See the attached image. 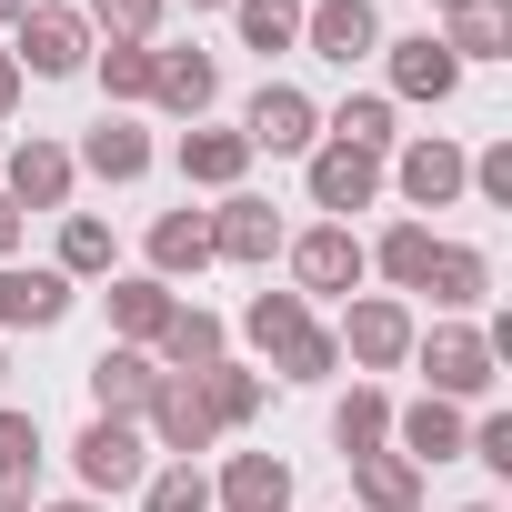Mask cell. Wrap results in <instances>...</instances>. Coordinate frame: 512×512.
<instances>
[{
    "instance_id": "1",
    "label": "cell",
    "mask_w": 512,
    "mask_h": 512,
    "mask_svg": "<svg viewBox=\"0 0 512 512\" xmlns=\"http://www.w3.org/2000/svg\"><path fill=\"white\" fill-rule=\"evenodd\" d=\"M91 21L71 11V0H31V11L11 21V61L31 71V81H71V71H91Z\"/></svg>"
},
{
    "instance_id": "2",
    "label": "cell",
    "mask_w": 512,
    "mask_h": 512,
    "mask_svg": "<svg viewBox=\"0 0 512 512\" xmlns=\"http://www.w3.org/2000/svg\"><path fill=\"white\" fill-rule=\"evenodd\" d=\"M71 472H81V492L101 502V492H141L151 482V442H141V422H81V442H71Z\"/></svg>"
},
{
    "instance_id": "3",
    "label": "cell",
    "mask_w": 512,
    "mask_h": 512,
    "mask_svg": "<svg viewBox=\"0 0 512 512\" xmlns=\"http://www.w3.org/2000/svg\"><path fill=\"white\" fill-rule=\"evenodd\" d=\"M282 262H292V292H302V302H312V292H362V272H372L352 221H312V231H292Z\"/></svg>"
},
{
    "instance_id": "4",
    "label": "cell",
    "mask_w": 512,
    "mask_h": 512,
    "mask_svg": "<svg viewBox=\"0 0 512 512\" xmlns=\"http://www.w3.org/2000/svg\"><path fill=\"white\" fill-rule=\"evenodd\" d=\"M412 332H422V322H412V302L372 292V302H352V312H342V332H332V342H342V362H352V372H402V362H412Z\"/></svg>"
},
{
    "instance_id": "5",
    "label": "cell",
    "mask_w": 512,
    "mask_h": 512,
    "mask_svg": "<svg viewBox=\"0 0 512 512\" xmlns=\"http://www.w3.org/2000/svg\"><path fill=\"white\" fill-rule=\"evenodd\" d=\"M412 362L432 372V392L442 402H482L502 372H492V342L472 332V322H442V332H412Z\"/></svg>"
},
{
    "instance_id": "6",
    "label": "cell",
    "mask_w": 512,
    "mask_h": 512,
    "mask_svg": "<svg viewBox=\"0 0 512 512\" xmlns=\"http://www.w3.org/2000/svg\"><path fill=\"white\" fill-rule=\"evenodd\" d=\"M141 442H161L171 462H201V452L221 442V422H211V402H201L191 372H161V392H151V412H141Z\"/></svg>"
},
{
    "instance_id": "7",
    "label": "cell",
    "mask_w": 512,
    "mask_h": 512,
    "mask_svg": "<svg viewBox=\"0 0 512 512\" xmlns=\"http://www.w3.org/2000/svg\"><path fill=\"white\" fill-rule=\"evenodd\" d=\"M241 141L251 151H322V111H312V91H292V81H262L251 91V111H241Z\"/></svg>"
},
{
    "instance_id": "8",
    "label": "cell",
    "mask_w": 512,
    "mask_h": 512,
    "mask_svg": "<svg viewBox=\"0 0 512 512\" xmlns=\"http://www.w3.org/2000/svg\"><path fill=\"white\" fill-rule=\"evenodd\" d=\"M282 241H292V231H282V211H272L262 191H221V211H211V262H241V272H262Z\"/></svg>"
},
{
    "instance_id": "9",
    "label": "cell",
    "mask_w": 512,
    "mask_h": 512,
    "mask_svg": "<svg viewBox=\"0 0 512 512\" xmlns=\"http://www.w3.org/2000/svg\"><path fill=\"white\" fill-rule=\"evenodd\" d=\"M302 51L352 71V61L382 51V11H372V0H302Z\"/></svg>"
},
{
    "instance_id": "10",
    "label": "cell",
    "mask_w": 512,
    "mask_h": 512,
    "mask_svg": "<svg viewBox=\"0 0 512 512\" xmlns=\"http://www.w3.org/2000/svg\"><path fill=\"white\" fill-rule=\"evenodd\" d=\"M302 191H312V211H322V221H352V211H372V201H382V161H362V151L322 141V151H312V171H302Z\"/></svg>"
},
{
    "instance_id": "11",
    "label": "cell",
    "mask_w": 512,
    "mask_h": 512,
    "mask_svg": "<svg viewBox=\"0 0 512 512\" xmlns=\"http://www.w3.org/2000/svg\"><path fill=\"white\" fill-rule=\"evenodd\" d=\"M151 392H161V362L131 352V342H101V362H91V412H101V422H141Z\"/></svg>"
},
{
    "instance_id": "12",
    "label": "cell",
    "mask_w": 512,
    "mask_h": 512,
    "mask_svg": "<svg viewBox=\"0 0 512 512\" xmlns=\"http://www.w3.org/2000/svg\"><path fill=\"white\" fill-rule=\"evenodd\" d=\"M462 432H472V422H462V402H442V392H422V402H402V412H392V452H402L412 472L452 462V452H462Z\"/></svg>"
},
{
    "instance_id": "13",
    "label": "cell",
    "mask_w": 512,
    "mask_h": 512,
    "mask_svg": "<svg viewBox=\"0 0 512 512\" xmlns=\"http://www.w3.org/2000/svg\"><path fill=\"white\" fill-rule=\"evenodd\" d=\"M382 61H392V91H382V101H452V91H462V61H452L432 31L382 41Z\"/></svg>"
},
{
    "instance_id": "14",
    "label": "cell",
    "mask_w": 512,
    "mask_h": 512,
    "mask_svg": "<svg viewBox=\"0 0 512 512\" xmlns=\"http://www.w3.org/2000/svg\"><path fill=\"white\" fill-rule=\"evenodd\" d=\"M151 101L201 131V111L221 101V61H211V51H151Z\"/></svg>"
},
{
    "instance_id": "15",
    "label": "cell",
    "mask_w": 512,
    "mask_h": 512,
    "mask_svg": "<svg viewBox=\"0 0 512 512\" xmlns=\"http://www.w3.org/2000/svg\"><path fill=\"white\" fill-rule=\"evenodd\" d=\"M71 171H91V181H141V171H151V131H141L131 111H101V121L81 131Z\"/></svg>"
},
{
    "instance_id": "16",
    "label": "cell",
    "mask_w": 512,
    "mask_h": 512,
    "mask_svg": "<svg viewBox=\"0 0 512 512\" xmlns=\"http://www.w3.org/2000/svg\"><path fill=\"white\" fill-rule=\"evenodd\" d=\"M392 191H402L412 211H442V201H462V151H452L442 131H422L412 151H392Z\"/></svg>"
},
{
    "instance_id": "17",
    "label": "cell",
    "mask_w": 512,
    "mask_h": 512,
    "mask_svg": "<svg viewBox=\"0 0 512 512\" xmlns=\"http://www.w3.org/2000/svg\"><path fill=\"white\" fill-rule=\"evenodd\" d=\"M51 322H71V282L41 262V272H21V262H0V332H51Z\"/></svg>"
},
{
    "instance_id": "18",
    "label": "cell",
    "mask_w": 512,
    "mask_h": 512,
    "mask_svg": "<svg viewBox=\"0 0 512 512\" xmlns=\"http://www.w3.org/2000/svg\"><path fill=\"white\" fill-rule=\"evenodd\" d=\"M221 512H292V462L282 452H231L221 482H211Z\"/></svg>"
},
{
    "instance_id": "19",
    "label": "cell",
    "mask_w": 512,
    "mask_h": 512,
    "mask_svg": "<svg viewBox=\"0 0 512 512\" xmlns=\"http://www.w3.org/2000/svg\"><path fill=\"white\" fill-rule=\"evenodd\" d=\"M71 181H81V171H71V151H61V141H21V151H11V171H0L11 211H61V201H71Z\"/></svg>"
},
{
    "instance_id": "20",
    "label": "cell",
    "mask_w": 512,
    "mask_h": 512,
    "mask_svg": "<svg viewBox=\"0 0 512 512\" xmlns=\"http://www.w3.org/2000/svg\"><path fill=\"white\" fill-rule=\"evenodd\" d=\"M171 312H181V292H171V282H151V272H121V282H111V342L151 352Z\"/></svg>"
},
{
    "instance_id": "21",
    "label": "cell",
    "mask_w": 512,
    "mask_h": 512,
    "mask_svg": "<svg viewBox=\"0 0 512 512\" xmlns=\"http://www.w3.org/2000/svg\"><path fill=\"white\" fill-rule=\"evenodd\" d=\"M151 362H161V372H211V362H231V332H221V312H201V302H181V312L161 322V342H151Z\"/></svg>"
},
{
    "instance_id": "22",
    "label": "cell",
    "mask_w": 512,
    "mask_h": 512,
    "mask_svg": "<svg viewBox=\"0 0 512 512\" xmlns=\"http://www.w3.org/2000/svg\"><path fill=\"white\" fill-rule=\"evenodd\" d=\"M432 41L452 61H512V0H462V11H442Z\"/></svg>"
},
{
    "instance_id": "23",
    "label": "cell",
    "mask_w": 512,
    "mask_h": 512,
    "mask_svg": "<svg viewBox=\"0 0 512 512\" xmlns=\"http://www.w3.org/2000/svg\"><path fill=\"white\" fill-rule=\"evenodd\" d=\"M181 181L191 191H241V171H251V141L241 131H181Z\"/></svg>"
},
{
    "instance_id": "24",
    "label": "cell",
    "mask_w": 512,
    "mask_h": 512,
    "mask_svg": "<svg viewBox=\"0 0 512 512\" xmlns=\"http://www.w3.org/2000/svg\"><path fill=\"white\" fill-rule=\"evenodd\" d=\"M432 251H442V241H432V221H392L382 241H362V262H372V272L392 282V302H402V292H422V272H432Z\"/></svg>"
},
{
    "instance_id": "25",
    "label": "cell",
    "mask_w": 512,
    "mask_h": 512,
    "mask_svg": "<svg viewBox=\"0 0 512 512\" xmlns=\"http://www.w3.org/2000/svg\"><path fill=\"white\" fill-rule=\"evenodd\" d=\"M422 292H432L442 312H482V302H492V262H482L472 241H442L432 272H422Z\"/></svg>"
},
{
    "instance_id": "26",
    "label": "cell",
    "mask_w": 512,
    "mask_h": 512,
    "mask_svg": "<svg viewBox=\"0 0 512 512\" xmlns=\"http://www.w3.org/2000/svg\"><path fill=\"white\" fill-rule=\"evenodd\" d=\"M332 442H342V462H362V452H392V392L352 382V392L332 402Z\"/></svg>"
},
{
    "instance_id": "27",
    "label": "cell",
    "mask_w": 512,
    "mask_h": 512,
    "mask_svg": "<svg viewBox=\"0 0 512 512\" xmlns=\"http://www.w3.org/2000/svg\"><path fill=\"white\" fill-rule=\"evenodd\" d=\"M211 262V211H161L151 221V282H181Z\"/></svg>"
},
{
    "instance_id": "28",
    "label": "cell",
    "mask_w": 512,
    "mask_h": 512,
    "mask_svg": "<svg viewBox=\"0 0 512 512\" xmlns=\"http://www.w3.org/2000/svg\"><path fill=\"white\" fill-rule=\"evenodd\" d=\"M352 502H362V512H422V472H412L402 452H362V462H352Z\"/></svg>"
},
{
    "instance_id": "29",
    "label": "cell",
    "mask_w": 512,
    "mask_h": 512,
    "mask_svg": "<svg viewBox=\"0 0 512 512\" xmlns=\"http://www.w3.org/2000/svg\"><path fill=\"white\" fill-rule=\"evenodd\" d=\"M241 332H251V352H272V362H282V352L312 332V302H302V292H251Z\"/></svg>"
},
{
    "instance_id": "30",
    "label": "cell",
    "mask_w": 512,
    "mask_h": 512,
    "mask_svg": "<svg viewBox=\"0 0 512 512\" xmlns=\"http://www.w3.org/2000/svg\"><path fill=\"white\" fill-rule=\"evenodd\" d=\"M322 131H332L342 151H362V161H382V151L402 141V131H392V101H382V91H352V101H342V111H332Z\"/></svg>"
},
{
    "instance_id": "31",
    "label": "cell",
    "mask_w": 512,
    "mask_h": 512,
    "mask_svg": "<svg viewBox=\"0 0 512 512\" xmlns=\"http://www.w3.org/2000/svg\"><path fill=\"white\" fill-rule=\"evenodd\" d=\"M191 382H201V402H211L221 432H241L251 412H262V372H251V362H211V372H191Z\"/></svg>"
},
{
    "instance_id": "32",
    "label": "cell",
    "mask_w": 512,
    "mask_h": 512,
    "mask_svg": "<svg viewBox=\"0 0 512 512\" xmlns=\"http://www.w3.org/2000/svg\"><path fill=\"white\" fill-rule=\"evenodd\" d=\"M231 21H241V51H302V0H231Z\"/></svg>"
},
{
    "instance_id": "33",
    "label": "cell",
    "mask_w": 512,
    "mask_h": 512,
    "mask_svg": "<svg viewBox=\"0 0 512 512\" xmlns=\"http://www.w3.org/2000/svg\"><path fill=\"white\" fill-rule=\"evenodd\" d=\"M51 272H61V282H101V272H111V221H101V211H71V221H61V262H51Z\"/></svg>"
},
{
    "instance_id": "34",
    "label": "cell",
    "mask_w": 512,
    "mask_h": 512,
    "mask_svg": "<svg viewBox=\"0 0 512 512\" xmlns=\"http://www.w3.org/2000/svg\"><path fill=\"white\" fill-rule=\"evenodd\" d=\"M91 71H101V101L111 111L151 101V41H111V51H91Z\"/></svg>"
},
{
    "instance_id": "35",
    "label": "cell",
    "mask_w": 512,
    "mask_h": 512,
    "mask_svg": "<svg viewBox=\"0 0 512 512\" xmlns=\"http://www.w3.org/2000/svg\"><path fill=\"white\" fill-rule=\"evenodd\" d=\"M141 512H211V472L201 462H161L141 482Z\"/></svg>"
},
{
    "instance_id": "36",
    "label": "cell",
    "mask_w": 512,
    "mask_h": 512,
    "mask_svg": "<svg viewBox=\"0 0 512 512\" xmlns=\"http://www.w3.org/2000/svg\"><path fill=\"white\" fill-rule=\"evenodd\" d=\"M31 472H41V412L0 402V482H31Z\"/></svg>"
},
{
    "instance_id": "37",
    "label": "cell",
    "mask_w": 512,
    "mask_h": 512,
    "mask_svg": "<svg viewBox=\"0 0 512 512\" xmlns=\"http://www.w3.org/2000/svg\"><path fill=\"white\" fill-rule=\"evenodd\" d=\"M81 21H91V31H111V41H151V31H161V0H91Z\"/></svg>"
},
{
    "instance_id": "38",
    "label": "cell",
    "mask_w": 512,
    "mask_h": 512,
    "mask_svg": "<svg viewBox=\"0 0 512 512\" xmlns=\"http://www.w3.org/2000/svg\"><path fill=\"white\" fill-rule=\"evenodd\" d=\"M332 372H342V342H332V332L312 322V332H302V342L282 352V382H332Z\"/></svg>"
},
{
    "instance_id": "39",
    "label": "cell",
    "mask_w": 512,
    "mask_h": 512,
    "mask_svg": "<svg viewBox=\"0 0 512 512\" xmlns=\"http://www.w3.org/2000/svg\"><path fill=\"white\" fill-rule=\"evenodd\" d=\"M21 111V61H11V41H0V121Z\"/></svg>"
},
{
    "instance_id": "40",
    "label": "cell",
    "mask_w": 512,
    "mask_h": 512,
    "mask_svg": "<svg viewBox=\"0 0 512 512\" xmlns=\"http://www.w3.org/2000/svg\"><path fill=\"white\" fill-rule=\"evenodd\" d=\"M21 251V211H11V191H0V262Z\"/></svg>"
},
{
    "instance_id": "41",
    "label": "cell",
    "mask_w": 512,
    "mask_h": 512,
    "mask_svg": "<svg viewBox=\"0 0 512 512\" xmlns=\"http://www.w3.org/2000/svg\"><path fill=\"white\" fill-rule=\"evenodd\" d=\"M0 512H31V482H0Z\"/></svg>"
},
{
    "instance_id": "42",
    "label": "cell",
    "mask_w": 512,
    "mask_h": 512,
    "mask_svg": "<svg viewBox=\"0 0 512 512\" xmlns=\"http://www.w3.org/2000/svg\"><path fill=\"white\" fill-rule=\"evenodd\" d=\"M51 512H101V502H91V492H81V502H51Z\"/></svg>"
},
{
    "instance_id": "43",
    "label": "cell",
    "mask_w": 512,
    "mask_h": 512,
    "mask_svg": "<svg viewBox=\"0 0 512 512\" xmlns=\"http://www.w3.org/2000/svg\"><path fill=\"white\" fill-rule=\"evenodd\" d=\"M21 11H31V0H0V21H21Z\"/></svg>"
},
{
    "instance_id": "44",
    "label": "cell",
    "mask_w": 512,
    "mask_h": 512,
    "mask_svg": "<svg viewBox=\"0 0 512 512\" xmlns=\"http://www.w3.org/2000/svg\"><path fill=\"white\" fill-rule=\"evenodd\" d=\"M191 11H231V0H191Z\"/></svg>"
},
{
    "instance_id": "45",
    "label": "cell",
    "mask_w": 512,
    "mask_h": 512,
    "mask_svg": "<svg viewBox=\"0 0 512 512\" xmlns=\"http://www.w3.org/2000/svg\"><path fill=\"white\" fill-rule=\"evenodd\" d=\"M462 512H502V502H462Z\"/></svg>"
},
{
    "instance_id": "46",
    "label": "cell",
    "mask_w": 512,
    "mask_h": 512,
    "mask_svg": "<svg viewBox=\"0 0 512 512\" xmlns=\"http://www.w3.org/2000/svg\"><path fill=\"white\" fill-rule=\"evenodd\" d=\"M432 11H462V0H432Z\"/></svg>"
},
{
    "instance_id": "47",
    "label": "cell",
    "mask_w": 512,
    "mask_h": 512,
    "mask_svg": "<svg viewBox=\"0 0 512 512\" xmlns=\"http://www.w3.org/2000/svg\"><path fill=\"white\" fill-rule=\"evenodd\" d=\"M0 382H11V352H0Z\"/></svg>"
}]
</instances>
